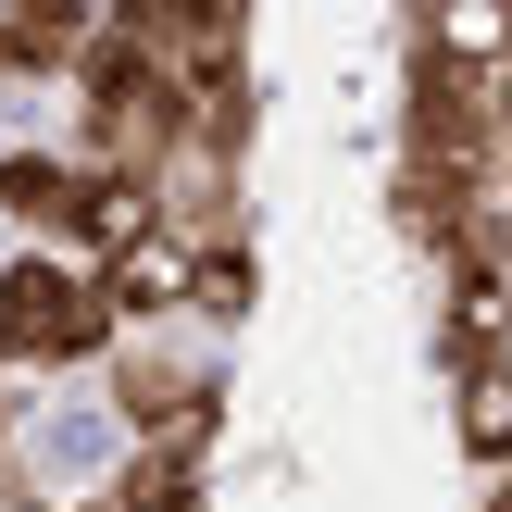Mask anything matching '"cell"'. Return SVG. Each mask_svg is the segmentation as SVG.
<instances>
[{"label": "cell", "mask_w": 512, "mask_h": 512, "mask_svg": "<svg viewBox=\"0 0 512 512\" xmlns=\"http://www.w3.org/2000/svg\"><path fill=\"white\" fill-rule=\"evenodd\" d=\"M63 100H75V113H63V150H75V163H100V175H150V188L188 163V113H200L188 75H163L113 13L88 25V50H75Z\"/></svg>", "instance_id": "obj_1"}, {"label": "cell", "mask_w": 512, "mask_h": 512, "mask_svg": "<svg viewBox=\"0 0 512 512\" xmlns=\"http://www.w3.org/2000/svg\"><path fill=\"white\" fill-rule=\"evenodd\" d=\"M100 425H113L125 450H175V463L213 475L225 425H238V375L200 338H113V363H100Z\"/></svg>", "instance_id": "obj_2"}, {"label": "cell", "mask_w": 512, "mask_h": 512, "mask_svg": "<svg viewBox=\"0 0 512 512\" xmlns=\"http://www.w3.org/2000/svg\"><path fill=\"white\" fill-rule=\"evenodd\" d=\"M100 363H113V325H100L88 275L50 250H0V375L38 388V375H100Z\"/></svg>", "instance_id": "obj_3"}, {"label": "cell", "mask_w": 512, "mask_h": 512, "mask_svg": "<svg viewBox=\"0 0 512 512\" xmlns=\"http://www.w3.org/2000/svg\"><path fill=\"white\" fill-rule=\"evenodd\" d=\"M250 313H263V250H250V238H238V250H200V263H175V325H188L200 350H225Z\"/></svg>", "instance_id": "obj_4"}, {"label": "cell", "mask_w": 512, "mask_h": 512, "mask_svg": "<svg viewBox=\"0 0 512 512\" xmlns=\"http://www.w3.org/2000/svg\"><path fill=\"white\" fill-rule=\"evenodd\" d=\"M75 275H88V300H100V325H113V338H175V263H163V250L113 238L100 263H75Z\"/></svg>", "instance_id": "obj_5"}, {"label": "cell", "mask_w": 512, "mask_h": 512, "mask_svg": "<svg viewBox=\"0 0 512 512\" xmlns=\"http://www.w3.org/2000/svg\"><path fill=\"white\" fill-rule=\"evenodd\" d=\"M63 213H75V150L63 138H13L0 150V225H25V250H50Z\"/></svg>", "instance_id": "obj_6"}, {"label": "cell", "mask_w": 512, "mask_h": 512, "mask_svg": "<svg viewBox=\"0 0 512 512\" xmlns=\"http://www.w3.org/2000/svg\"><path fill=\"white\" fill-rule=\"evenodd\" d=\"M438 388L463 400V413L512 400V325L500 313H438Z\"/></svg>", "instance_id": "obj_7"}, {"label": "cell", "mask_w": 512, "mask_h": 512, "mask_svg": "<svg viewBox=\"0 0 512 512\" xmlns=\"http://www.w3.org/2000/svg\"><path fill=\"white\" fill-rule=\"evenodd\" d=\"M13 450H25V388L0 375V463H13Z\"/></svg>", "instance_id": "obj_8"}]
</instances>
